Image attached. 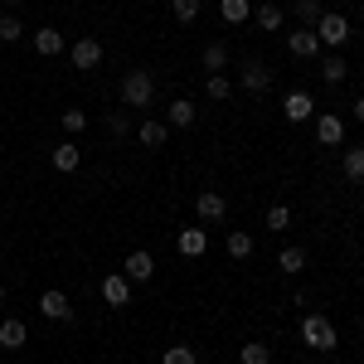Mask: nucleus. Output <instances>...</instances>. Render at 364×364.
Wrapping results in <instances>:
<instances>
[{
	"label": "nucleus",
	"instance_id": "1",
	"mask_svg": "<svg viewBox=\"0 0 364 364\" xmlns=\"http://www.w3.org/2000/svg\"><path fill=\"white\" fill-rule=\"evenodd\" d=\"M151 97H156V78H151L146 68H132V73L122 78V102H127V107H151Z\"/></svg>",
	"mask_w": 364,
	"mask_h": 364
},
{
	"label": "nucleus",
	"instance_id": "2",
	"mask_svg": "<svg viewBox=\"0 0 364 364\" xmlns=\"http://www.w3.org/2000/svg\"><path fill=\"white\" fill-rule=\"evenodd\" d=\"M301 340H306L311 350H321V355H331L336 350V326L321 316V311H311L306 321H301Z\"/></svg>",
	"mask_w": 364,
	"mask_h": 364
},
{
	"label": "nucleus",
	"instance_id": "3",
	"mask_svg": "<svg viewBox=\"0 0 364 364\" xmlns=\"http://www.w3.org/2000/svg\"><path fill=\"white\" fill-rule=\"evenodd\" d=\"M311 29H316V39H321V44H331V49H340V44L350 39V20H345V15H336V10H326V15H321Z\"/></svg>",
	"mask_w": 364,
	"mask_h": 364
},
{
	"label": "nucleus",
	"instance_id": "4",
	"mask_svg": "<svg viewBox=\"0 0 364 364\" xmlns=\"http://www.w3.org/2000/svg\"><path fill=\"white\" fill-rule=\"evenodd\" d=\"M122 272H127V282H151L156 277V257H151L146 248H132L127 262H122Z\"/></svg>",
	"mask_w": 364,
	"mask_h": 364
},
{
	"label": "nucleus",
	"instance_id": "5",
	"mask_svg": "<svg viewBox=\"0 0 364 364\" xmlns=\"http://www.w3.org/2000/svg\"><path fill=\"white\" fill-rule=\"evenodd\" d=\"M195 214L204 219V224H219V219L228 214L224 195H219V190H199V195H195Z\"/></svg>",
	"mask_w": 364,
	"mask_h": 364
},
{
	"label": "nucleus",
	"instance_id": "6",
	"mask_svg": "<svg viewBox=\"0 0 364 364\" xmlns=\"http://www.w3.org/2000/svg\"><path fill=\"white\" fill-rule=\"evenodd\" d=\"M68 58H73V68H97V63H102V44H97V39H73V44H68Z\"/></svg>",
	"mask_w": 364,
	"mask_h": 364
},
{
	"label": "nucleus",
	"instance_id": "7",
	"mask_svg": "<svg viewBox=\"0 0 364 364\" xmlns=\"http://www.w3.org/2000/svg\"><path fill=\"white\" fill-rule=\"evenodd\" d=\"M287 49H291L296 58H316V54H321V39H316V29H311V25H301V29L287 34Z\"/></svg>",
	"mask_w": 364,
	"mask_h": 364
},
{
	"label": "nucleus",
	"instance_id": "8",
	"mask_svg": "<svg viewBox=\"0 0 364 364\" xmlns=\"http://www.w3.org/2000/svg\"><path fill=\"white\" fill-rule=\"evenodd\" d=\"M238 78H243V87H248V92H267V87H272V68H267L262 58H248Z\"/></svg>",
	"mask_w": 364,
	"mask_h": 364
},
{
	"label": "nucleus",
	"instance_id": "9",
	"mask_svg": "<svg viewBox=\"0 0 364 364\" xmlns=\"http://www.w3.org/2000/svg\"><path fill=\"white\" fill-rule=\"evenodd\" d=\"M102 301H107V306H127V301H132V282H127V272L102 277Z\"/></svg>",
	"mask_w": 364,
	"mask_h": 364
},
{
	"label": "nucleus",
	"instance_id": "10",
	"mask_svg": "<svg viewBox=\"0 0 364 364\" xmlns=\"http://www.w3.org/2000/svg\"><path fill=\"white\" fill-rule=\"evenodd\" d=\"M175 248L185 252V257H204V252H209V233H204L199 224H190L180 238H175Z\"/></svg>",
	"mask_w": 364,
	"mask_h": 364
},
{
	"label": "nucleus",
	"instance_id": "11",
	"mask_svg": "<svg viewBox=\"0 0 364 364\" xmlns=\"http://www.w3.org/2000/svg\"><path fill=\"white\" fill-rule=\"evenodd\" d=\"M316 141H321V146H340V141H345V122H340L336 112L316 117Z\"/></svg>",
	"mask_w": 364,
	"mask_h": 364
},
{
	"label": "nucleus",
	"instance_id": "12",
	"mask_svg": "<svg viewBox=\"0 0 364 364\" xmlns=\"http://www.w3.org/2000/svg\"><path fill=\"white\" fill-rule=\"evenodd\" d=\"M63 49H68V44H63L58 29H34V54H39V58H58Z\"/></svg>",
	"mask_w": 364,
	"mask_h": 364
},
{
	"label": "nucleus",
	"instance_id": "13",
	"mask_svg": "<svg viewBox=\"0 0 364 364\" xmlns=\"http://www.w3.org/2000/svg\"><path fill=\"white\" fill-rule=\"evenodd\" d=\"M39 311H44L49 321H68V316H73V301H68L63 291H44V296H39Z\"/></svg>",
	"mask_w": 364,
	"mask_h": 364
},
{
	"label": "nucleus",
	"instance_id": "14",
	"mask_svg": "<svg viewBox=\"0 0 364 364\" xmlns=\"http://www.w3.org/2000/svg\"><path fill=\"white\" fill-rule=\"evenodd\" d=\"M166 127H195V102L190 97H175L166 107Z\"/></svg>",
	"mask_w": 364,
	"mask_h": 364
},
{
	"label": "nucleus",
	"instance_id": "15",
	"mask_svg": "<svg viewBox=\"0 0 364 364\" xmlns=\"http://www.w3.org/2000/svg\"><path fill=\"white\" fill-rule=\"evenodd\" d=\"M25 340H29L25 321H0V350H20Z\"/></svg>",
	"mask_w": 364,
	"mask_h": 364
},
{
	"label": "nucleus",
	"instance_id": "16",
	"mask_svg": "<svg viewBox=\"0 0 364 364\" xmlns=\"http://www.w3.org/2000/svg\"><path fill=\"white\" fill-rule=\"evenodd\" d=\"M282 112H287V122H311V97L306 92H287Z\"/></svg>",
	"mask_w": 364,
	"mask_h": 364
},
{
	"label": "nucleus",
	"instance_id": "17",
	"mask_svg": "<svg viewBox=\"0 0 364 364\" xmlns=\"http://www.w3.org/2000/svg\"><path fill=\"white\" fill-rule=\"evenodd\" d=\"M345 73H350V63H345L340 54H326V58H321V78H326L331 87H340V83H345Z\"/></svg>",
	"mask_w": 364,
	"mask_h": 364
},
{
	"label": "nucleus",
	"instance_id": "18",
	"mask_svg": "<svg viewBox=\"0 0 364 364\" xmlns=\"http://www.w3.org/2000/svg\"><path fill=\"white\" fill-rule=\"evenodd\" d=\"M219 15L228 25H243V20H252V0H219Z\"/></svg>",
	"mask_w": 364,
	"mask_h": 364
},
{
	"label": "nucleus",
	"instance_id": "19",
	"mask_svg": "<svg viewBox=\"0 0 364 364\" xmlns=\"http://www.w3.org/2000/svg\"><path fill=\"white\" fill-rule=\"evenodd\" d=\"M78 166H83V151H78V146H54V170L73 175Z\"/></svg>",
	"mask_w": 364,
	"mask_h": 364
},
{
	"label": "nucleus",
	"instance_id": "20",
	"mask_svg": "<svg viewBox=\"0 0 364 364\" xmlns=\"http://www.w3.org/2000/svg\"><path fill=\"white\" fill-rule=\"evenodd\" d=\"M277 267L287 272V277H296V272L306 267V248H282L277 252Z\"/></svg>",
	"mask_w": 364,
	"mask_h": 364
},
{
	"label": "nucleus",
	"instance_id": "21",
	"mask_svg": "<svg viewBox=\"0 0 364 364\" xmlns=\"http://www.w3.org/2000/svg\"><path fill=\"white\" fill-rule=\"evenodd\" d=\"M136 136H141V146H166L170 127H166V122H141V127H136Z\"/></svg>",
	"mask_w": 364,
	"mask_h": 364
},
{
	"label": "nucleus",
	"instance_id": "22",
	"mask_svg": "<svg viewBox=\"0 0 364 364\" xmlns=\"http://www.w3.org/2000/svg\"><path fill=\"white\" fill-rule=\"evenodd\" d=\"M199 63H204L209 73H219V68H228V44H219V39H214V44H204V58H199Z\"/></svg>",
	"mask_w": 364,
	"mask_h": 364
},
{
	"label": "nucleus",
	"instance_id": "23",
	"mask_svg": "<svg viewBox=\"0 0 364 364\" xmlns=\"http://www.w3.org/2000/svg\"><path fill=\"white\" fill-rule=\"evenodd\" d=\"M340 166H345V180H364V146H350Z\"/></svg>",
	"mask_w": 364,
	"mask_h": 364
},
{
	"label": "nucleus",
	"instance_id": "24",
	"mask_svg": "<svg viewBox=\"0 0 364 364\" xmlns=\"http://www.w3.org/2000/svg\"><path fill=\"white\" fill-rule=\"evenodd\" d=\"M291 10H296V15H301V25H316V20H321V15H326V0H296V5H291Z\"/></svg>",
	"mask_w": 364,
	"mask_h": 364
},
{
	"label": "nucleus",
	"instance_id": "25",
	"mask_svg": "<svg viewBox=\"0 0 364 364\" xmlns=\"http://www.w3.org/2000/svg\"><path fill=\"white\" fill-rule=\"evenodd\" d=\"M252 20H257V29H282V10L277 5H257Z\"/></svg>",
	"mask_w": 364,
	"mask_h": 364
},
{
	"label": "nucleus",
	"instance_id": "26",
	"mask_svg": "<svg viewBox=\"0 0 364 364\" xmlns=\"http://www.w3.org/2000/svg\"><path fill=\"white\" fill-rule=\"evenodd\" d=\"M224 248H228V257H248V252H252V233H238V228H233Z\"/></svg>",
	"mask_w": 364,
	"mask_h": 364
},
{
	"label": "nucleus",
	"instance_id": "27",
	"mask_svg": "<svg viewBox=\"0 0 364 364\" xmlns=\"http://www.w3.org/2000/svg\"><path fill=\"white\" fill-rule=\"evenodd\" d=\"M243 364H272V350H267L262 340H248V345H243Z\"/></svg>",
	"mask_w": 364,
	"mask_h": 364
},
{
	"label": "nucleus",
	"instance_id": "28",
	"mask_svg": "<svg viewBox=\"0 0 364 364\" xmlns=\"http://www.w3.org/2000/svg\"><path fill=\"white\" fill-rule=\"evenodd\" d=\"M267 228H272V233L291 228V209H287V204H272V209H267Z\"/></svg>",
	"mask_w": 364,
	"mask_h": 364
},
{
	"label": "nucleus",
	"instance_id": "29",
	"mask_svg": "<svg viewBox=\"0 0 364 364\" xmlns=\"http://www.w3.org/2000/svg\"><path fill=\"white\" fill-rule=\"evenodd\" d=\"M170 10H175V20H180V25L199 20V0H170Z\"/></svg>",
	"mask_w": 364,
	"mask_h": 364
},
{
	"label": "nucleus",
	"instance_id": "30",
	"mask_svg": "<svg viewBox=\"0 0 364 364\" xmlns=\"http://www.w3.org/2000/svg\"><path fill=\"white\" fill-rule=\"evenodd\" d=\"M0 39H5V44H15V39H25V25H20L15 15H0Z\"/></svg>",
	"mask_w": 364,
	"mask_h": 364
},
{
	"label": "nucleus",
	"instance_id": "31",
	"mask_svg": "<svg viewBox=\"0 0 364 364\" xmlns=\"http://www.w3.org/2000/svg\"><path fill=\"white\" fill-rule=\"evenodd\" d=\"M204 92H209L214 102H224V97L233 92V87H228V78H224V73H209V83H204Z\"/></svg>",
	"mask_w": 364,
	"mask_h": 364
},
{
	"label": "nucleus",
	"instance_id": "32",
	"mask_svg": "<svg viewBox=\"0 0 364 364\" xmlns=\"http://www.w3.org/2000/svg\"><path fill=\"white\" fill-rule=\"evenodd\" d=\"M161 364H195V350L190 345H170L166 355H161Z\"/></svg>",
	"mask_w": 364,
	"mask_h": 364
},
{
	"label": "nucleus",
	"instance_id": "33",
	"mask_svg": "<svg viewBox=\"0 0 364 364\" xmlns=\"http://www.w3.org/2000/svg\"><path fill=\"white\" fill-rule=\"evenodd\" d=\"M107 132H112L117 141L132 136V122H127V112H117V107H112V112H107Z\"/></svg>",
	"mask_w": 364,
	"mask_h": 364
},
{
	"label": "nucleus",
	"instance_id": "34",
	"mask_svg": "<svg viewBox=\"0 0 364 364\" xmlns=\"http://www.w3.org/2000/svg\"><path fill=\"white\" fill-rule=\"evenodd\" d=\"M83 127H87V112H83V107H68V112H63V132H73V136H78Z\"/></svg>",
	"mask_w": 364,
	"mask_h": 364
},
{
	"label": "nucleus",
	"instance_id": "35",
	"mask_svg": "<svg viewBox=\"0 0 364 364\" xmlns=\"http://www.w3.org/2000/svg\"><path fill=\"white\" fill-rule=\"evenodd\" d=\"M355 122H364V97H355Z\"/></svg>",
	"mask_w": 364,
	"mask_h": 364
},
{
	"label": "nucleus",
	"instance_id": "36",
	"mask_svg": "<svg viewBox=\"0 0 364 364\" xmlns=\"http://www.w3.org/2000/svg\"><path fill=\"white\" fill-rule=\"evenodd\" d=\"M0 301H5V287H0Z\"/></svg>",
	"mask_w": 364,
	"mask_h": 364
},
{
	"label": "nucleus",
	"instance_id": "37",
	"mask_svg": "<svg viewBox=\"0 0 364 364\" xmlns=\"http://www.w3.org/2000/svg\"><path fill=\"white\" fill-rule=\"evenodd\" d=\"M5 5H20V0H5Z\"/></svg>",
	"mask_w": 364,
	"mask_h": 364
}]
</instances>
